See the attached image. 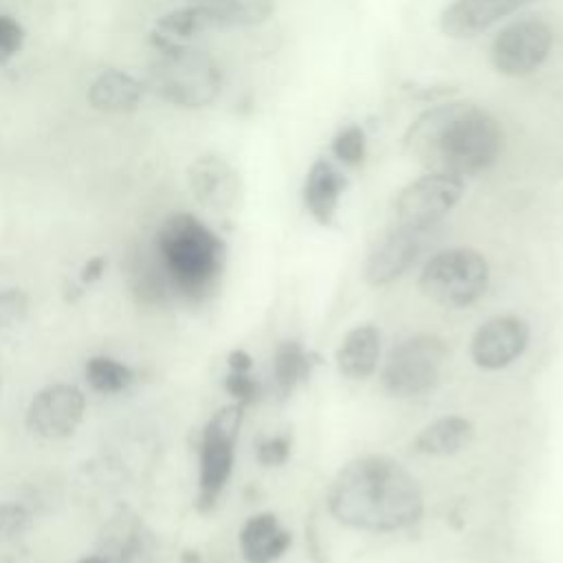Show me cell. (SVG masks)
Listing matches in <instances>:
<instances>
[{"mask_svg": "<svg viewBox=\"0 0 563 563\" xmlns=\"http://www.w3.org/2000/svg\"><path fill=\"white\" fill-rule=\"evenodd\" d=\"M325 499L336 521L372 532L409 528L424 510L416 477L387 455L350 460L330 482Z\"/></svg>", "mask_w": 563, "mask_h": 563, "instance_id": "cell-1", "label": "cell"}, {"mask_svg": "<svg viewBox=\"0 0 563 563\" xmlns=\"http://www.w3.org/2000/svg\"><path fill=\"white\" fill-rule=\"evenodd\" d=\"M405 150L427 169L457 178L488 169L504 150V130L484 108L451 101L424 110L405 134Z\"/></svg>", "mask_w": 563, "mask_h": 563, "instance_id": "cell-2", "label": "cell"}, {"mask_svg": "<svg viewBox=\"0 0 563 563\" xmlns=\"http://www.w3.org/2000/svg\"><path fill=\"white\" fill-rule=\"evenodd\" d=\"M158 266L169 284V290L183 299L205 301L224 268V242L196 216H169L156 235Z\"/></svg>", "mask_w": 563, "mask_h": 563, "instance_id": "cell-3", "label": "cell"}, {"mask_svg": "<svg viewBox=\"0 0 563 563\" xmlns=\"http://www.w3.org/2000/svg\"><path fill=\"white\" fill-rule=\"evenodd\" d=\"M150 90L176 108H205L222 90L218 62L196 46L161 51L147 73Z\"/></svg>", "mask_w": 563, "mask_h": 563, "instance_id": "cell-4", "label": "cell"}, {"mask_svg": "<svg viewBox=\"0 0 563 563\" xmlns=\"http://www.w3.org/2000/svg\"><path fill=\"white\" fill-rule=\"evenodd\" d=\"M490 268L486 257L466 246L438 251L420 273V290L444 308L475 303L488 288Z\"/></svg>", "mask_w": 563, "mask_h": 563, "instance_id": "cell-5", "label": "cell"}, {"mask_svg": "<svg viewBox=\"0 0 563 563\" xmlns=\"http://www.w3.org/2000/svg\"><path fill=\"white\" fill-rule=\"evenodd\" d=\"M449 358L446 343L435 334H416L394 345L385 358L380 380L396 398H413L431 391Z\"/></svg>", "mask_w": 563, "mask_h": 563, "instance_id": "cell-6", "label": "cell"}, {"mask_svg": "<svg viewBox=\"0 0 563 563\" xmlns=\"http://www.w3.org/2000/svg\"><path fill=\"white\" fill-rule=\"evenodd\" d=\"M242 405H227L218 409L200 433L198 444V510H211L224 490L235 457V442L244 418Z\"/></svg>", "mask_w": 563, "mask_h": 563, "instance_id": "cell-7", "label": "cell"}, {"mask_svg": "<svg viewBox=\"0 0 563 563\" xmlns=\"http://www.w3.org/2000/svg\"><path fill=\"white\" fill-rule=\"evenodd\" d=\"M464 178L451 174L427 172L400 189L394 202L396 224L429 231L442 220L462 198Z\"/></svg>", "mask_w": 563, "mask_h": 563, "instance_id": "cell-8", "label": "cell"}, {"mask_svg": "<svg viewBox=\"0 0 563 563\" xmlns=\"http://www.w3.org/2000/svg\"><path fill=\"white\" fill-rule=\"evenodd\" d=\"M552 40V29L543 20L519 18L493 40L490 62L506 77H526L548 59Z\"/></svg>", "mask_w": 563, "mask_h": 563, "instance_id": "cell-9", "label": "cell"}, {"mask_svg": "<svg viewBox=\"0 0 563 563\" xmlns=\"http://www.w3.org/2000/svg\"><path fill=\"white\" fill-rule=\"evenodd\" d=\"M86 411V398L79 387L55 383L40 389L26 407V427L44 440H62L75 433Z\"/></svg>", "mask_w": 563, "mask_h": 563, "instance_id": "cell-10", "label": "cell"}, {"mask_svg": "<svg viewBox=\"0 0 563 563\" xmlns=\"http://www.w3.org/2000/svg\"><path fill=\"white\" fill-rule=\"evenodd\" d=\"M530 341V328L521 317L499 314L484 321L471 339V356L484 369L508 367L523 354Z\"/></svg>", "mask_w": 563, "mask_h": 563, "instance_id": "cell-11", "label": "cell"}, {"mask_svg": "<svg viewBox=\"0 0 563 563\" xmlns=\"http://www.w3.org/2000/svg\"><path fill=\"white\" fill-rule=\"evenodd\" d=\"M187 183L194 198L209 211H233L242 196V183L235 167L218 154L198 156L187 169Z\"/></svg>", "mask_w": 563, "mask_h": 563, "instance_id": "cell-12", "label": "cell"}, {"mask_svg": "<svg viewBox=\"0 0 563 563\" xmlns=\"http://www.w3.org/2000/svg\"><path fill=\"white\" fill-rule=\"evenodd\" d=\"M427 231L394 224L369 251L363 275L372 286H385L398 279L422 251Z\"/></svg>", "mask_w": 563, "mask_h": 563, "instance_id": "cell-13", "label": "cell"}, {"mask_svg": "<svg viewBox=\"0 0 563 563\" xmlns=\"http://www.w3.org/2000/svg\"><path fill=\"white\" fill-rule=\"evenodd\" d=\"M99 554L108 563H154L156 541L136 515L119 510L101 530Z\"/></svg>", "mask_w": 563, "mask_h": 563, "instance_id": "cell-14", "label": "cell"}, {"mask_svg": "<svg viewBox=\"0 0 563 563\" xmlns=\"http://www.w3.org/2000/svg\"><path fill=\"white\" fill-rule=\"evenodd\" d=\"M530 2L532 0H453L440 15V29L455 40L475 37Z\"/></svg>", "mask_w": 563, "mask_h": 563, "instance_id": "cell-15", "label": "cell"}, {"mask_svg": "<svg viewBox=\"0 0 563 563\" xmlns=\"http://www.w3.org/2000/svg\"><path fill=\"white\" fill-rule=\"evenodd\" d=\"M218 29H222V24L207 9L191 2L161 15L150 31V44L156 48V53L187 48L196 46L202 35Z\"/></svg>", "mask_w": 563, "mask_h": 563, "instance_id": "cell-16", "label": "cell"}, {"mask_svg": "<svg viewBox=\"0 0 563 563\" xmlns=\"http://www.w3.org/2000/svg\"><path fill=\"white\" fill-rule=\"evenodd\" d=\"M347 187L345 174L330 161L317 158L306 174L303 205L319 224H330L336 216L341 194Z\"/></svg>", "mask_w": 563, "mask_h": 563, "instance_id": "cell-17", "label": "cell"}, {"mask_svg": "<svg viewBox=\"0 0 563 563\" xmlns=\"http://www.w3.org/2000/svg\"><path fill=\"white\" fill-rule=\"evenodd\" d=\"M290 541V532L273 512L253 515L240 530V552L246 563H275Z\"/></svg>", "mask_w": 563, "mask_h": 563, "instance_id": "cell-18", "label": "cell"}, {"mask_svg": "<svg viewBox=\"0 0 563 563\" xmlns=\"http://www.w3.org/2000/svg\"><path fill=\"white\" fill-rule=\"evenodd\" d=\"M143 92V84L134 75L119 68H108L92 79L86 99L99 112L123 114L139 108Z\"/></svg>", "mask_w": 563, "mask_h": 563, "instance_id": "cell-19", "label": "cell"}, {"mask_svg": "<svg viewBox=\"0 0 563 563\" xmlns=\"http://www.w3.org/2000/svg\"><path fill=\"white\" fill-rule=\"evenodd\" d=\"M380 356V332L374 325L352 328L336 350V367L343 376L361 380L374 374Z\"/></svg>", "mask_w": 563, "mask_h": 563, "instance_id": "cell-20", "label": "cell"}, {"mask_svg": "<svg viewBox=\"0 0 563 563\" xmlns=\"http://www.w3.org/2000/svg\"><path fill=\"white\" fill-rule=\"evenodd\" d=\"M475 435L473 422L462 416H442L429 422L413 440V451L420 455L446 457L455 455L471 444Z\"/></svg>", "mask_w": 563, "mask_h": 563, "instance_id": "cell-21", "label": "cell"}, {"mask_svg": "<svg viewBox=\"0 0 563 563\" xmlns=\"http://www.w3.org/2000/svg\"><path fill=\"white\" fill-rule=\"evenodd\" d=\"M312 356L299 341H282L273 354V383L275 391L284 398L310 376Z\"/></svg>", "mask_w": 563, "mask_h": 563, "instance_id": "cell-22", "label": "cell"}, {"mask_svg": "<svg viewBox=\"0 0 563 563\" xmlns=\"http://www.w3.org/2000/svg\"><path fill=\"white\" fill-rule=\"evenodd\" d=\"M191 2L207 9L222 24V29L255 26L266 22L275 11V0H191Z\"/></svg>", "mask_w": 563, "mask_h": 563, "instance_id": "cell-23", "label": "cell"}, {"mask_svg": "<svg viewBox=\"0 0 563 563\" xmlns=\"http://www.w3.org/2000/svg\"><path fill=\"white\" fill-rule=\"evenodd\" d=\"M31 526L33 521L24 506L0 504V556L2 559H13L26 548Z\"/></svg>", "mask_w": 563, "mask_h": 563, "instance_id": "cell-24", "label": "cell"}, {"mask_svg": "<svg viewBox=\"0 0 563 563\" xmlns=\"http://www.w3.org/2000/svg\"><path fill=\"white\" fill-rule=\"evenodd\" d=\"M86 383L99 394H119L130 387L134 372L110 356H92L84 367Z\"/></svg>", "mask_w": 563, "mask_h": 563, "instance_id": "cell-25", "label": "cell"}, {"mask_svg": "<svg viewBox=\"0 0 563 563\" xmlns=\"http://www.w3.org/2000/svg\"><path fill=\"white\" fill-rule=\"evenodd\" d=\"M365 132L358 125H347L336 132L332 139V154L343 163V165H361L365 158Z\"/></svg>", "mask_w": 563, "mask_h": 563, "instance_id": "cell-26", "label": "cell"}, {"mask_svg": "<svg viewBox=\"0 0 563 563\" xmlns=\"http://www.w3.org/2000/svg\"><path fill=\"white\" fill-rule=\"evenodd\" d=\"M224 389L235 398L238 405H251L260 398L262 387L257 378L251 376V372H229L224 378Z\"/></svg>", "mask_w": 563, "mask_h": 563, "instance_id": "cell-27", "label": "cell"}, {"mask_svg": "<svg viewBox=\"0 0 563 563\" xmlns=\"http://www.w3.org/2000/svg\"><path fill=\"white\" fill-rule=\"evenodd\" d=\"M24 44V29L11 15H0V64L13 59Z\"/></svg>", "mask_w": 563, "mask_h": 563, "instance_id": "cell-28", "label": "cell"}, {"mask_svg": "<svg viewBox=\"0 0 563 563\" xmlns=\"http://www.w3.org/2000/svg\"><path fill=\"white\" fill-rule=\"evenodd\" d=\"M290 455V438L288 435H273L257 444V462L264 466H279Z\"/></svg>", "mask_w": 563, "mask_h": 563, "instance_id": "cell-29", "label": "cell"}, {"mask_svg": "<svg viewBox=\"0 0 563 563\" xmlns=\"http://www.w3.org/2000/svg\"><path fill=\"white\" fill-rule=\"evenodd\" d=\"M26 295L20 288L0 290V323H15L26 312Z\"/></svg>", "mask_w": 563, "mask_h": 563, "instance_id": "cell-30", "label": "cell"}, {"mask_svg": "<svg viewBox=\"0 0 563 563\" xmlns=\"http://www.w3.org/2000/svg\"><path fill=\"white\" fill-rule=\"evenodd\" d=\"M106 257L103 255H95V257H90V260H86V264L81 266V282L84 284H92V282H97L101 275H103V271H106Z\"/></svg>", "mask_w": 563, "mask_h": 563, "instance_id": "cell-31", "label": "cell"}, {"mask_svg": "<svg viewBox=\"0 0 563 563\" xmlns=\"http://www.w3.org/2000/svg\"><path fill=\"white\" fill-rule=\"evenodd\" d=\"M251 365H253V361L244 350H233L229 354V369L231 372H251Z\"/></svg>", "mask_w": 563, "mask_h": 563, "instance_id": "cell-32", "label": "cell"}, {"mask_svg": "<svg viewBox=\"0 0 563 563\" xmlns=\"http://www.w3.org/2000/svg\"><path fill=\"white\" fill-rule=\"evenodd\" d=\"M180 563H200V554L196 550H185L180 554Z\"/></svg>", "mask_w": 563, "mask_h": 563, "instance_id": "cell-33", "label": "cell"}, {"mask_svg": "<svg viewBox=\"0 0 563 563\" xmlns=\"http://www.w3.org/2000/svg\"><path fill=\"white\" fill-rule=\"evenodd\" d=\"M79 563H108L101 554H95V556H84Z\"/></svg>", "mask_w": 563, "mask_h": 563, "instance_id": "cell-34", "label": "cell"}]
</instances>
